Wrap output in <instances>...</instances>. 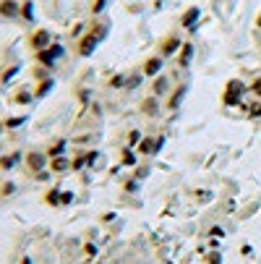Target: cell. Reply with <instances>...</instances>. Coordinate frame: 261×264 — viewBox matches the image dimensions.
I'll return each mask as SVG.
<instances>
[{"label":"cell","mask_w":261,"mask_h":264,"mask_svg":"<svg viewBox=\"0 0 261 264\" xmlns=\"http://www.w3.org/2000/svg\"><path fill=\"white\" fill-rule=\"evenodd\" d=\"M47 160H50V157L42 154V152H29V154H26V165L34 170V173H42V168L47 165Z\"/></svg>","instance_id":"obj_1"},{"label":"cell","mask_w":261,"mask_h":264,"mask_svg":"<svg viewBox=\"0 0 261 264\" xmlns=\"http://www.w3.org/2000/svg\"><path fill=\"white\" fill-rule=\"evenodd\" d=\"M21 14V6L13 3V0H0V16H8V18H13Z\"/></svg>","instance_id":"obj_2"},{"label":"cell","mask_w":261,"mask_h":264,"mask_svg":"<svg viewBox=\"0 0 261 264\" xmlns=\"http://www.w3.org/2000/svg\"><path fill=\"white\" fill-rule=\"evenodd\" d=\"M47 42H50L47 29H39V32L31 37V48H34V50H47Z\"/></svg>","instance_id":"obj_3"},{"label":"cell","mask_w":261,"mask_h":264,"mask_svg":"<svg viewBox=\"0 0 261 264\" xmlns=\"http://www.w3.org/2000/svg\"><path fill=\"white\" fill-rule=\"evenodd\" d=\"M241 94H243V84H241V82H233V84L228 86V94H225V102H228V105H233V102H238V100H241Z\"/></svg>","instance_id":"obj_4"},{"label":"cell","mask_w":261,"mask_h":264,"mask_svg":"<svg viewBox=\"0 0 261 264\" xmlns=\"http://www.w3.org/2000/svg\"><path fill=\"white\" fill-rule=\"evenodd\" d=\"M63 152H65V142H55V144L47 149V157H50V160H55V157H63Z\"/></svg>","instance_id":"obj_5"},{"label":"cell","mask_w":261,"mask_h":264,"mask_svg":"<svg viewBox=\"0 0 261 264\" xmlns=\"http://www.w3.org/2000/svg\"><path fill=\"white\" fill-rule=\"evenodd\" d=\"M16 162H18V154H13V157H3V160H0V168H5V170H8V168H13Z\"/></svg>","instance_id":"obj_6"},{"label":"cell","mask_w":261,"mask_h":264,"mask_svg":"<svg viewBox=\"0 0 261 264\" xmlns=\"http://www.w3.org/2000/svg\"><path fill=\"white\" fill-rule=\"evenodd\" d=\"M52 168H55V170H65V168H68V160H65V157H55Z\"/></svg>","instance_id":"obj_7"},{"label":"cell","mask_w":261,"mask_h":264,"mask_svg":"<svg viewBox=\"0 0 261 264\" xmlns=\"http://www.w3.org/2000/svg\"><path fill=\"white\" fill-rule=\"evenodd\" d=\"M157 68H160V60H152V63H146V74H157Z\"/></svg>","instance_id":"obj_8"},{"label":"cell","mask_w":261,"mask_h":264,"mask_svg":"<svg viewBox=\"0 0 261 264\" xmlns=\"http://www.w3.org/2000/svg\"><path fill=\"white\" fill-rule=\"evenodd\" d=\"M149 149H154V144H152V139H146V142L141 144V152H149Z\"/></svg>","instance_id":"obj_9"},{"label":"cell","mask_w":261,"mask_h":264,"mask_svg":"<svg viewBox=\"0 0 261 264\" xmlns=\"http://www.w3.org/2000/svg\"><path fill=\"white\" fill-rule=\"evenodd\" d=\"M254 92H256V94L261 97V78H256V82H254V86H251Z\"/></svg>","instance_id":"obj_10"},{"label":"cell","mask_w":261,"mask_h":264,"mask_svg":"<svg viewBox=\"0 0 261 264\" xmlns=\"http://www.w3.org/2000/svg\"><path fill=\"white\" fill-rule=\"evenodd\" d=\"M24 123V118H13V120H8V126H21Z\"/></svg>","instance_id":"obj_11"},{"label":"cell","mask_w":261,"mask_h":264,"mask_svg":"<svg viewBox=\"0 0 261 264\" xmlns=\"http://www.w3.org/2000/svg\"><path fill=\"white\" fill-rule=\"evenodd\" d=\"M251 112H254V116H261V105H259V108L254 105V108H251Z\"/></svg>","instance_id":"obj_12"}]
</instances>
